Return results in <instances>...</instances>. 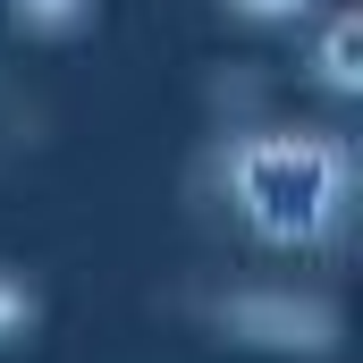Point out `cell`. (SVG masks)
<instances>
[{"mask_svg": "<svg viewBox=\"0 0 363 363\" xmlns=\"http://www.w3.org/2000/svg\"><path fill=\"white\" fill-rule=\"evenodd\" d=\"M211 211L254 254H330L355 220V144L330 118H254L228 127L203 161Z\"/></svg>", "mask_w": 363, "mask_h": 363, "instance_id": "obj_1", "label": "cell"}, {"mask_svg": "<svg viewBox=\"0 0 363 363\" xmlns=\"http://www.w3.org/2000/svg\"><path fill=\"white\" fill-rule=\"evenodd\" d=\"M347 43H355V17L338 9V17H330V43H321V85H330V93H355V68H347Z\"/></svg>", "mask_w": 363, "mask_h": 363, "instance_id": "obj_2", "label": "cell"}, {"mask_svg": "<svg viewBox=\"0 0 363 363\" xmlns=\"http://www.w3.org/2000/svg\"><path fill=\"white\" fill-rule=\"evenodd\" d=\"M237 17H254V26H304L313 17V0H228Z\"/></svg>", "mask_w": 363, "mask_h": 363, "instance_id": "obj_3", "label": "cell"}]
</instances>
